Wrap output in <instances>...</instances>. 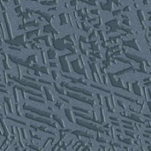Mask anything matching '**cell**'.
Here are the masks:
<instances>
[{
  "label": "cell",
  "instance_id": "1",
  "mask_svg": "<svg viewBox=\"0 0 151 151\" xmlns=\"http://www.w3.org/2000/svg\"><path fill=\"white\" fill-rule=\"evenodd\" d=\"M100 111H101V119L103 122H105L106 120V114H105V111L104 110H103V108H101V110H100Z\"/></svg>",
  "mask_w": 151,
  "mask_h": 151
},
{
  "label": "cell",
  "instance_id": "2",
  "mask_svg": "<svg viewBox=\"0 0 151 151\" xmlns=\"http://www.w3.org/2000/svg\"><path fill=\"white\" fill-rule=\"evenodd\" d=\"M105 101H106V103H107V105H108V108H109V110L110 111H111V109H113V108H112V106L111 105V103H110V102H111V100H110V98L109 97H106V99H105Z\"/></svg>",
  "mask_w": 151,
  "mask_h": 151
},
{
  "label": "cell",
  "instance_id": "3",
  "mask_svg": "<svg viewBox=\"0 0 151 151\" xmlns=\"http://www.w3.org/2000/svg\"><path fill=\"white\" fill-rule=\"evenodd\" d=\"M93 119L95 120V121H98V117H97V114L95 113V111H93Z\"/></svg>",
  "mask_w": 151,
  "mask_h": 151
},
{
  "label": "cell",
  "instance_id": "4",
  "mask_svg": "<svg viewBox=\"0 0 151 151\" xmlns=\"http://www.w3.org/2000/svg\"><path fill=\"white\" fill-rule=\"evenodd\" d=\"M98 97H99V100H100V104H103V103H104V102H103V96H102L101 95H98Z\"/></svg>",
  "mask_w": 151,
  "mask_h": 151
},
{
  "label": "cell",
  "instance_id": "5",
  "mask_svg": "<svg viewBox=\"0 0 151 151\" xmlns=\"http://www.w3.org/2000/svg\"><path fill=\"white\" fill-rule=\"evenodd\" d=\"M127 86H128V88H127L128 91H132V85L131 83H128Z\"/></svg>",
  "mask_w": 151,
  "mask_h": 151
},
{
  "label": "cell",
  "instance_id": "6",
  "mask_svg": "<svg viewBox=\"0 0 151 151\" xmlns=\"http://www.w3.org/2000/svg\"><path fill=\"white\" fill-rule=\"evenodd\" d=\"M118 103H119V104H120V105H121V106H122V107H124V109H125V110H126V105L125 104V103H122V102H121V101H118Z\"/></svg>",
  "mask_w": 151,
  "mask_h": 151
},
{
  "label": "cell",
  "instance_id": "7",
  "mask_svg": "<svg viewBox=\"0 0 151 151\" xmlns=\"http://www.w3.org/2000/svg\"><path fill=\"white\" fill-rule=\"evenodd\" d=\"M104 81H105V83H106V84H109V83H110V79L108 78L107 76H105V77H104Z\"/></svg>",
  "mask_w": 151,
  "mask_h": 151
}]
</instances>
